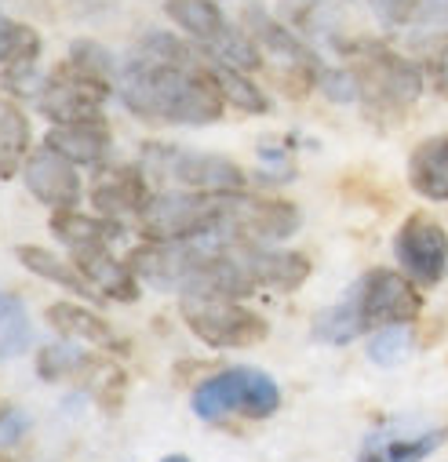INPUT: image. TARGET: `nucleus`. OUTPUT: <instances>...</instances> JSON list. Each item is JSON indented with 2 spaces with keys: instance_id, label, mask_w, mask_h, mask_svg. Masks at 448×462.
<instances>
[{
  "instance_id": "14",
  "label": "nucleus",
  "mask_w": 448,
  "mask_h": 462,
  "mask_svg": "<svg viewBox=\"0 0 448 462\" xmlns=\"http://www.w3.org/2000/svg\"><path fill=\"white\" fill-rule=\"evenodd\" d=\"M241 259L256 281V288L270 291H295L310 277V259L292 252V248H274V245H241Z\"/></svg>"
},
{
  "instance_id": "6",
  "label": "nucleus",
  "mask_w": 448,
  "mask_h": 462,
  "mask_svg": "<svg viewBox=\"0 0 448 462\" xmlns=\"http://www.w3.org/2000/svg\"><path fill=\"white\" fill-rule=\"evenodd\" d=\"M241 26L252 33V41L259 44V51L277 66L281 84L288 88V95H306L310 88H317V77L324 69V62L317 59V51L281 19H274L266 8L248 5L241 15Z\"/></svg>"
},
{
  "instance_id": "38",
  "label": "nucleus",
  "mask_w": 448,
  "mask_h": 462,
  "mask_svg": "<svg viewBox=\"0 0 448 462\" xmlns=\"http://www.w3.org/2000/svg\"><path fill=\"white\" fill-rule=\"evenodd\" d=\"M161 462H190V458H186V455H164Z\"/></svg>"
},
{
  "instance_id": "4",
  "label": "nucleus",
  "mask_w": 448,
  "mask_h": 462,
  "mask_svg": "<svg viewBox=\"0 0 448 462\" xmlns=\"http://www.w3.org/2000/svg\"><path fill=\"white\" fill-rule=\"evenodd\" d=\"M186 328L211 350H248L270 335V324L241 299L222 295H182L179 302Z\"/></svg>"
},
{
  "instance_id": "2",
  "label": "nucleus",
  "mask_w": 448,
  "mask_h": 462,
  "mask_svg": "<svg viewBox=\"0 0 448 462\" xmlns=\"http://www.w3.org/2000/svg\"><path fill=\"white\" fill-rule=\"evenodd\" d=\"M335 51H343L350 59V69L358 73V88L369 117L376 121H397L419 102L423 95V66L405 59L383 41H340Z\"/></svg>"
},
{
  "instance_id": "21",
  "label": "nucleus",
  "mask_w": 448,
  "mask_h": 462,
  "mask_svg": "<svg viewBox=\"0 0 448 462\" xmlns=\"http://www.w3.org/2000/svg\"><path fill=\"white\" fill-rule=\"evenodd\" d=\"M408 186L426 197L444 204L448 200V132L423 139L412 157H408Z\"/></svg>"
},
{
  "instance_id": "11",
  "label": "nucleus",
  "mask_w": 448,
  "mask_h": 462,
  "mask_svg": "<svg viewBox=\"0 0 448 462\" xmlns=\"http://www.w3.org/2000/svg\"><path fill=\"white\" fill-rule=\"evenodd\" d=\"M394 259L401 273H408L415 284L434 288L448 273V234L444 226L423 211L408 215L394 234Z\"/></svg>"
},
{
  "instance_id": "17",
  "label": "nucleus",
  "mask_w": 448,
  "mask_h": 462,
  "mask_svg": "<svg viewBox=\"0 0 448 462\" xmlns=\"http://www.w3.org/2000/svg\"><path fill=\"white\" fill-rule=\"evenodd\" d=\"M44 146H51L55 153H62L73 164L84 168H102L114 150V135H109L106 121H80V125H55L44 139Z\"/></svg>"
},
{
  "instance_id": "25",
  "label": "nucleus",
  "mask_w": 448,
  "mask_h": 462,
  "mask_svg": "<svg viewBox=\"0 0 448 462\" xmlns=\"http://www.w3.org/2000/svg\"><path fill=\"white\" fill-rule=\"evenodd\" d=\"M208 66L230 106H238L241 113H270V98L263 95V88H256V80L245 69H234L227 62H211V59H208Z\"/></svg>"
},
{
  "instance_id": "36",
  "label": "nucleus",
  "mask_w": 448,
  "mask_h": 462,
  "mask_svg": "<svg viewBox=\"0 0 448 462\" xmlns=\"http://www.w3.org/2000/svg\"><path fill=\"white\" fill-rule=\"evenodd\" d=\"M26 430H30V419H26L23 411H8L5 422H0V448L19 444V440L26 437Z\"/></svg>"
},
{
  "instance_id": "20",
  "label": "nucleus",
  "mask_w": 448,
  "mask_h": 462,
  "mask_svg": "<svg viewBox=\"0 0 448 462\" xmlns=\"http://www.w3.org/2000/svg\"><path fill=\"white\" fill-rule=\"evenodd\" d=\"M44 320L62 335V338H80L88 346H98V350H125L117 331L109 328V320H102L95 310L77 306V302H51L44 310Z\"/></svg>"
},
{
  "instance_id": "10",
  "label": "nucleus",
  "mask_w": 448,
  "mask_h": 462,
  "mask_svg": "<svg viewBox=\"0 0 448 462\" xmlns=\"http://www.w3.org/2000/svg\"><path fill=\"white\" fill-rule=\"evenodd\" d=\"M117 84H109L80 66H73L70 59L62 66H55V73L44 80V91L37 98L41 113L55 125H80V121H106L102 106Z\"/></svg>"
},
{
  "instance_id": "19",
  "label": "nucleus",
  "mask_w": 448,
  "mask_h": 462,
  "mask_svg": "<svg viewBox=\"0 0 448 462\" xmlns=\"http://www.w3.org/2000/svg\"><path fill=\"white\" fill-rule=\"evenodd\" d=\"M448 440V426L419 433H372L358 462H423Z\"/></svg>"
},
{
  "instance_id": "31",
  "label": "nucleus",
  "mask_w": 448,
  "mask_h": 462,
  "mask_svg": "<svg viewBox=\"0 0 448 462\" xmlns=\"http://www.w3.org/2000/svg\"><path fill=\"white\" fill-rule=\"evenodd\" d=\"M317 88L331 98V102H358L361 88H358V73L350 66H324L317 77Z\"/></svg>"
},
{
  "instance_id": "26",
  "label": "nucleus",
  "mask_w": 448,
  "mask_h": 462,
  "mask_svg": "<svg viewBox=\"0 0 448 462\" xmlns=\"http://www.w3.org/2000/svg\"><path fill=\"white\" fill-rule=\"evenodd\" d=\"M310 331H313V338L324 342V346H347V342H354L358 335H365L347 299H340L335 306L321 310V313L313 317V328H310Z\"/></svg>"
},
{
  "instance_id": "24",
  "label": "nucleus",
  "mask_w": 448,
  "mask_h": 462,
  "mask_svg": "<svg viewBox=\"0 0 448 462\" xmlns=\"http://www.w3.org/2000/svg\"><path fill=\"white\" fill-rule=\"evenodd\" d=\"M30 157V121L26 113L12 102L0 98V179H15Z\"/></svg>"
},
{
  "instance_id": "12",
  "label": "nucleus",
  "mask_w": 448,
  "mask_h": 462,
  "mask_svg": "<svg viewBox=\"0 0 448 462\" xmlns=\"http://www.w3.org/2000/svg\"><path fill=\"white\" fill-rule=\"evenodd\" d=\"M150 197V179L139 164H102L91 182V208L117 222L125 215H143Z\"/></svg>"
},
{
  "instance_id": "15",
  "label": "nucleus",
  "mask_w": 448,
  "mask_h": 462,
  "mask_svg": "<svg viewBox=\"0 0 448 462\" xmlns=\"http://www.w3.org/2000/svg\"><path fill=\"white\" fill-rule=\"evenodd\" d=\"M73 263L80 266V273L91 281V288L102 299H114V302H139L143 295V281L135 277V270L121 259H114L109 248H91V252H73Z\"/></svg>"
},
{
  "instance_id": "37",
  "label": "nucleus",
  "mask_w": 448,
  "mask_h": 462,
  "mask_svg": "<svg viewBox=\"0 0 448 462\" xmlns=\"http://www.w3.org/2000/svg\"><path fill=\"white\" fill-rule=\"evenodd\" d=\"M23 313H26V306H23L19 295L0 291V324H8V320H15V317H23Z\"/></svg>"
},
{
  "instance_id": "16",
  "label": "nucleus",
  "mask_w": 448,
  "mask_h": 462,
  "mask_svg": "<svg viewBox=\"0 0 448 462\" xmlns=\"http://www.w3.org/2000/svg\"><path fill=\"white\" fill-rule=\"evenodd\" d=\"M277 15L303 41L340 44L343 41V8L340 0H277Z\"/></svg>"
},
{
  "instance_id": "32",
  "label": "nucleus",
  "mask_w": 448,
  "mask_h": 462,
  "mask_svg": "<svg viewBox=\"0 0 448 462\" xmlns=\"http://www.w3.org/2000/svg\"><path fill=\"white\" fill-rule=\"evenodd\" d=\"M423 73L430 77L434 91L448 98V37H434V44L423 55Z\"/></svg>"
},
{
  "instance_id": "27",
  "label": "nucleus",
  "mask_w": 448,
  "mask_h": 462,
  "mask_svg": "<svg viewBox=\"0 0 448 462\" xmlns=\"http://www.w3.org/2000/svg\"><path fill=\"white\" fill-rule=\"evenodd\" d=\"M91 365V357L84 350H77L73 342H51L37 354V375L44 383H59V379H70L77 372H84Z\"/></svg>"
},
{
  "instance_id": "1",
  "label": "nucleus",
  "mask_w": 448,
  "mask_h": 462,
  "mask_svg": "<svg viewBox=\"0 0 448 462\" xmlns=\"http://www.w3.org/2000/svg\"><path fill=\"white\" fill-rule=\"evenodd\" d=\"M117 95L121 102L143 121L154 125H215L227 109V95H222L208 59L197 62H157L143 55H128L117 77Z\"/></svg>"
},
{
  "instance_id": "40",
  "label": "nucleus",
  "mask_w": 448,
  "mask_h": 462,
  "mask_svg": "<svg viewBox=\"0 0 448 462\" xmlns=\"http://www.w3.org/2000/svg\"><path fill=\"white\" fill-rule=\"evenodd\" d=\"M0 462H12V458H8V455H0Z\"/></svg>"
},
{
  "instance_id": "39",
  "label": "nucleus",
  "mask_w": 448,
  "mask_h": 462,
  "mask_svg": "<svg viewBox=\"0 0 448 462\" xmlns=\"http://www.w3.org/2000/svg\"><path fill=\"white\" fill-rule=\"evenodd\" d=\"M8 411H12V408H5V404H0V422H5V415H8Z\"/></svg>"
},
{
  "instance_id": "23",
  "label": "nucleus",
  "mask_w": 448,
  "mask_h": 462,
  "mask_svg": "<svg viewBox=\"0 0 448 462\" xmlns=\"http://www.w3.org/2000/svg\"><path fill=\"white\" fill-rule=\"evenodd\" d=\"M15 259H19L30 273H37V277H44V281L66 288L70 295H80V299H95V295H98V291L91 288V281L80 273L77 263H66L62 255H55V252H48V248L19 245V248H15Z\"/></svg>"
},
{
  "instance_id": "29",
  "label": "nucleus",
  "mask_w": 448,
  "mask_h": 462,
  "mask_svg": "<svg viewBox=\"0 0 448 462\" xmlns=\"http://www.w3.org/2000/svg\"><path fill=\"white\" fill-rule=\"evenodd\" d=\"M412 350V331L408 324H390V328H379L369 342V361L379 365V368H394L408 357Z\"/></svg>"
},
{
  "instance_id": "9",
  "label": "nucleus",
  "mask_w": 448,
  "mask_h": 462,
  "mask_svg": "<svg viewBox=\"0 0 448 462\" xmlns=\"http://www.w3.org/2000/svg\"><path fill=\"white\" fill-rule=\"evenodd\" d=\"M303 215L295 204L277 197H252V193H227L219 229L230 234L238 245H281L299 229Z\"/></svg>"
},
{
  "instance_id": "3",
  "label": "nucleus",
  "mask_w": 448,
  "mask_h": 462,
  "mask_svg": "<svg viewBox=\"0 0 448 462\" xmlns=\"http://www.w3.org/2000/svg\"><path fill=\"white\" fill-rule=\"evenodd\" d=\"M197 419L219 422L227 415H245V419H270L281 408V386L259 372V368H227L211 379H204L193 397H190Z\"/></svg>"
},
{
  "instance_id": "28",
  "label": "nucleus",
  "mask_w": 448,
  "mask_h": 462,
  "mask_svg": "<svg viewBox=\"0 0 448 462\" xmlns=\"http://www.w3.org/2000/svg\"><path fill=\"white\" fill-rule=\"evenodd\" d=\"M37 55H41V33L0 15V62L23 66V62H37Z\"/></svg>"
},
{
  "instance_id": "8",
  "label": "nucleus",
  "mask_w": 448,
  "mask_h": 462,
  "mask_svg": "<svg viewBox=\"0 0 448 462\" xmlns=\"http://www.w3.org/2000/svg\"><path fill=\"white\" fill-rule=\"evenodd\" d=\"M343 299L350 302L361 331L412 324L423 310V295L415 291V281L397 270H369Z\"/></svg>"
},
{
  "instance_id": "5",
  "label": "nucleus",
  "mask_w": 448,
  "mask_h": 462,
  "mask_svg": "<svg viewBox=\"0 0 448 462\" xmlns=\"http://www.w3.org/2000/svg\"><path fill=\"white\" fill-rule=\"evenodd\" d=\"M227 193H201V189H164L154 193L139 215L146 241H190L208 229H219Z\"/></svg>"
},
{
  "instance_id": "7",
  "label": "nucleus",
  "mask_w": 448,
  "mask_h": 462,
  "mask_svg": "<svg viewBox=\"0 0 448 462\" xmlns=\"http://www.w3.org/2000/svg\"><path fill=\"white\" fill-rule=\"evenodd\" d=\"M146 179H168L179 182L182 189H201V193H245L248 175L241 164L219 153H197V150H179V146H146L143 164Z\"/></svg>"
},
{
  "instance_id": "18",
  "label": "nucleus",
  "mask_w": 448,
  "mask_h": 462,
  "mask_svg": "<svg viewBox=\"0 0 448 462\" xmlns=\"http://www.w3.org/2000/svg\"><path fill=\"white\" fill-rule=\"evenodd\" d=\"M51 234L73 252H91V248H109L114 241L125 237V226L117 218H106V215H84L77 208H59L51 215Z\"/></svg>"
},
{
  "instance_id": "22",
  "label": "nucleus",
  "mask_w": 448,
  "mask_h": 462,
  "mask_svg": "<svg viewBox=\"0 0 448 462\" xmlns=\"http://www.w3.org/2000/svg\"><path fill=\"white\" fill-rule=\"evenodd\" d=\"M164 12L186 37L197 41L201 51L215 48L222 37H227V30L234 26V23H227V15H222L219 0H164Z\"/></svg>"
},
{
  "instance_id": "33",
  "label": "nucleus",
  "mask_w": 448,
  "mask_h": 462,
  "mask_svg": "<svg viewBox=\"0 0 448 462\" xmlns=\"http://www.w3.org/2000/svg\"><path fill=\"white\" fill-rule=\"evenodd\" d=\"M30 342H33V331H30L26 313L15 317V320H8V324H0V361L26 354V350H30Z\"/></svg>"
},
{
  "instance_id": "34",
  "label": "nucleus",
  "mask_w": 448,
  "mask_h": 462,
  "mask_svg": "<svg viewBox=\"0 0 448 462\" xmlns=\"http://www.w3.org/2000/svg\"><path fill=\"white\" fill-rule=\"evenodd\" d=\"M369 5L390 26H415V15L423 8V0H369Z\"/></svg>"
},
{
  "instance_id": "30",
  "label": "nucleus",
  "mask_w": 448,
  "mask_h": 462,
  "mask_svg": "<svg viewBox=\"0 0 448 462\" xmlns=\"http://www.w3.org/2000/svg\"><path fill=\"white\" fill-rule=\"evenodd\" d=\"M66 59H70L73 66H80V69H88V73H95V77L109 80V84H117V77H121V66H117V59L109 55V51H106L98 41H88V37L73 41Z\"/></svg>"
},
{
  "instance_id": "13",
  "label": "nucleus",
  "mask_w": 448,
  "mask_h": 462,
  "mask_svg": "<svg viewBox=\"0 0 448 462\" xmlns=\"http://www.w3.org/2000/svg\"><path fill=\"white\" fill-rule=\"evenodd\" d=\"M23 182L26 189L48 204V208H77L80 200V175H77V164L66 161L62 153H55L51 146H41V150H30L26 164H23Z\"/></svg>"
},
{
  "instance_id": "35",
  "label": "nucleus",
  "mask_w": 448,
  "mask_h": 462,
  "mask_svg": "<svg viewBox=\"0 0 448 462\" xmlns=\"http://www.w3.org/2000/svg\"><path fill=\"white\" fill-rule=\"evenodd\" d=\"M415 26L448 30V0H423V8H419V15H415Z\"/></svg>"
}]
</instances>
